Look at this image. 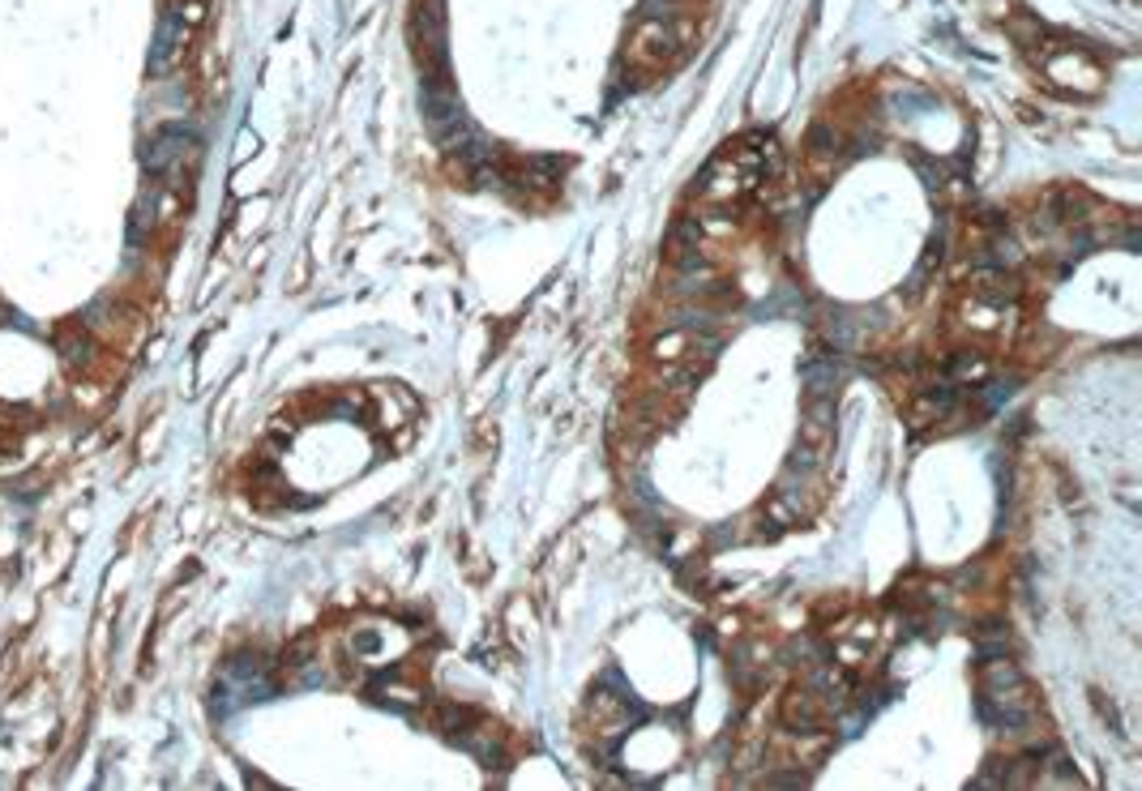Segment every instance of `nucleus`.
Listing matches in <instances>:
<instances>
[{"mask_svg":"<svg viewBox=\"0 0 1142 791\" xmlns=\"http://www.w3.org/2000/svg\"><path fill=\"white\" fill-rule=\"evenodd\" d=\"M946 373H950L955 381H984L988 364H984V355H980V351H955V355L946 360Z\"/></svg>","mask_w":1142,"mask_h":791,"instance_id":"20e7f679","label":"nucleus"},{"mask_svg":"<svg viewBox=\"0 0 1142 791\" xmlns=\"http://www.w3.org/2000/svg\"><path fill=\"white\" fill-rule=\"evenodd\" d=\"M685 44H689V26L672 31V17H668V13H664V17H642L637 31H633V39H629V57H633V64H642V69H664Z\"/></svg>","mask_w":1142,"mask_h":791,"instance_id":"f257e3e1","label":"nucleus"},{"mask_svg":"<svg viewBox=\"0 0 1142 791\" xmlns=\"http://www.w3.org/2000/svg\"><path fill=\"white\" fill-rule=\"evenodd\" d=\"M783 723L800 735L822 732V728H826V706H822L809 689H797V693L783 697Z\"/></svg>","mask_w":1142,"mask_h":791,"instance_id":"7ed1b4c3","label":"nucleus"},{"mask_svg":"<svg viewBox=\"0 0 1142 791\" xmlns=\"http://www.w3.org/2000/svg\"><path fill=\"white\" fill-rule=\"evenodd\" d=\"M197 155V137L189 133V129H163L155 142H150V150H146V171L150 175H172L175 168H184L189 159Z\"/></svg>","mask_w":1142,"mask_h":791,"instance_id":"f03ea898","label":"nucleus"}]
</instances>
